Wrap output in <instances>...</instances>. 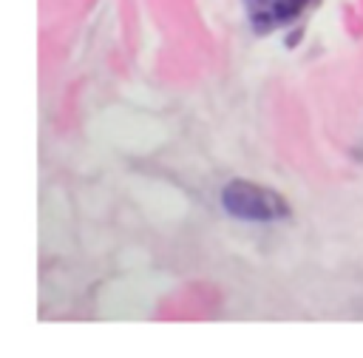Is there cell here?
Instances as JSON below:
<instances>
[{"instance_id": "6da1fadb", "label": "cell", "mask_w": 363, "mask_h": 358, "mask_svg": "<svg viewBox=\"0 0 363 358\" xmlns=\"http://www.w3.org/2000/svg\"><path fill=\"white\" fill-rule=\"evenodd\" d=\"M221 205L227 213L247 219V222H275L289 216V205L281 193L252 185V182H227L221 190Z\"/></svg>"}, {"instance_id": "7a4b0ae2", "label": "cell", "mask_w": 363, "mask_h": 358, "mask_svg": "<svg viewBox=\"0 0 363 358\" xmlns=\"http://www.w3.org/2000/svg\"><path fill=\"white\" fill-rule=\"evenodd\" d=\"M306 3L309 0H247V14L258 31H269L275 26L295 20Z\"/></svg>"}]
</instances>
